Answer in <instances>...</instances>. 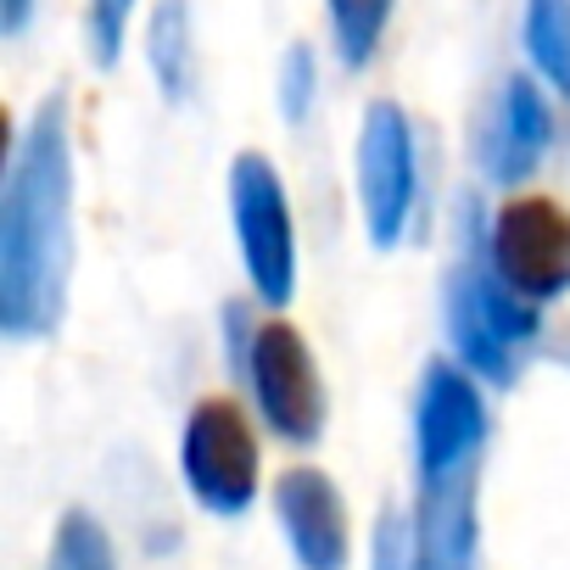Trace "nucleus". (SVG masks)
<instances>
[{
  "label": "nucleus",
  "mask_w": 570,
  "mask_h": 570,
  "mask_svg": "<svg viewBox=\"0 0 570 570\" xmlns=\"http://www.w3.org/2000/svg\"><path fill=\"white\" fill-rule=\"evenodd\" d=\"M331 7V29H336V51L347 68H364L392 23V7L397 0H325Z\"/></svg>",
  "instance_id": "nucleus-12"
},
{
  "label": "nucleus",
  "mask_w": 570,
  "mask_h": 570,
  "mask_svg": "<svg viewBox=\"0 0 570 570\" xmlns=\"http://www.w3.org/2000/svg\"><path fill=\"white\" fill-rule=\"evenodd\" d=\"M252 386H257V403H263L268 425L285 442L303 448V442L320 436V425H325V386H320L314 353H308L297 325L268 320L252 336Z\"/></svg>",
  "instance_id": "nucleus-5"
},
{
  "label": "nucleus",
  "mask_w": 570,
  "mask_h": 570,
  "mask_svg": "<svg viewBox=\"0 0 570 570\" xmlns=\"http://www.w3.org/2000/svg\"><path fill=\"white\" fill-rule=\"evenodd\" d=\"M151 68L163 90L179 101L190 90V29H185V0H163L151 18Z\"/></svg>",
  "instance_id": "nucleus-13"
},
{
  "label": "nucleus",
  "mask_w": 570,
  "mask_h": 570,
  "mask_svg": "<svg viewBox=\"0 0 570 570\" xmlns=\"http://www.w3.org/2000/svg\"><path fill=\"white\" fill-rule=\"evenodd\" d=\"M381 570H403V564H397V525L381 531Z\"/></svg>",
  "instance_id": "nucleus-18"
},
{
  "label": "nucleus",
  "mask_w": 570,
  "mask_h": 570,
  "mask_svg": "<svg viewBox=\"0 0 570 570\" xmlns=\"http://www.w3.org/2000/svg\"><path fill=\"white\" fill-rule=\"evenodd\" d=\"M358 202L370 218V235L392 246L403 235V218L414 207V135L403 107L375 101L358 135Z\"/></svg>",
  "instance_id": "nucleus-8"
},
{
  "label": "nucleus",
  "mask_w": 570,
  "mask_h": 570,
  "mask_svg": "<svg viewBox=\"0 0 570 570\" xmlns=\"http://www.w3.org/2000/svg\"><path fill=\"white\" fill-rule=\"evenodd\" d=\"M35 12V0H0V18H7V35H18Z\"/></svg>",
  "instance_id": "nucleus-17"
},
{
  "label": "nucleus",
  "mask_w": 570,
  "mask_h": 570,
  "mask_svg": "<svg viewBox=\"0 0 570 570\" xmlns=\"http://www.w3.org/2000/svg\"><path fill=\"white\" fill-rule=\"evenodd\" d=\"M129 18H135V0H90V46H96V62L112 68L124 40H129Z\"/></svg>",
  "instance_id": "nucleus-15"
},
{
  "label": "nucleus",
  "mask_w": 570,
  "mask_h": 570,
  "mask_svg": "<svg viewBox=\"0 0 570 570\" xmlns=\"http://www.w3.org/2000/svg\"><path fill=\"white\" fill-rule=\"evenodd\" d=\"M448 331H453L470 370H481L492 381H514V370L525 358V342L537 331V314L520 308L487 274L464 268L453 279V297H448Z\"/></svg>",
  "instance_id": "nucleus-7"
},
{
  "label": "nucleus",
  "mask_w": 570,
  "mask_h": 570,
  "mask_svg": "<svg viewBox=\"0 0 570 570\" xmlns=\"http://www.w3.org/2000/svg\"><path fill=\"white\" fill-rule=\"evenodd\" d=\"M487 442V414L481 397L453 375V370H431L425 381V403H420V470H425V503L442 498H464L470 464Z\"/></svg>",
  "instance_id": "nucleus-6"
},
{
  "label": "nucleus",
  "mask_w": 570,
  "mask_h": 570,
  "mask_svg": "<svg viewBox=\"0 0 570 570\" xmlns=\"http://www.w3.org/2000/svg\"><path fill=\"white\" fill-rule=\"evenodd\" d=\"M185 481L202 509L240 514L257 498V436L235 397H202L185 425Z\"/></svg>",
  "instance_id": "nucleus-2"
},
{
  "label": "nucleus",
  "mask_w": 570,
  "mask_h": 570,
  "mask_svg": "<svg viewBox=\"0 0 570 570\" xmlns=\"http://www.w3.org/2000/svg\"><path fill=\"white\" fill-rule=\"evenodd\" d=\"M51 570H118L112 564V542L101 531V520H90L85 509H73L57 531V548H51Z\"/></svg>",
  "instance_id": "nucleus-14"
},
{
  "label": "nucleus",
  "mask_w": 570,
  "mask_h": 570,
  "mask_svg": "<svg viewBox=\"0 0 570 570\" xmlns=\"http://www.w3.org/2000/svg\"><path fill=\"white\" fill-rule=\"evenodd\" d=\"M68 274V112L51 96L12 163L7 213H0V297L7 325H46L62 303Z\"/></svg>",
  "instance_id": "nucleus-1"
},
{
  "label": "nucleus",
  "mask_w": 570,
  "mask_h": 570,
  "mask_svg": "<svg viewBox=\"0 0 570 570\" xmlns=\"http://www.w3.org/2000/svg\"><path fill=\"white\" fill-rule=\"evenodd\" d=\"M548 135H553V118H548V101L537 96V85L509 79L503 96H498V112H492V135H487L492 179H525L542 163Z\"/></svg>",
  "instance_id": "nucleus-10"
},
{
  "label": "nucleus",
  "mask_w": 570,
  "mask_h": 570,
  "mask_svg": "<svg viewBox=\"0 0 570 570\" xmlns=\"http://www.w3.org/2000/svg\"><path fill=\"white\" fill-rule=\"evenodd\" d=\"M492 257L509 292L548 303L570 292V213L553 196H514L492 224Z\"/></svg>",
  "instance_id": "nucleus-4"
},
{
  "label": "nucleus",
  "mask_w": 570,
  "mask_h": 570,
  "mask_svg": "<svg viewBox=\"0 0 570 570\" xmlns=\"http://www.w3.org/2000/svg\"><path fill=\"white\" fill-rule=\"evenodd\" d=\"M308 90H314V62H308V51L297 46L292 57H285V112H303V101H308Z\"/></svg>",
  "instance_id": "nucleus-16"
},
{
  "label": "nucleus",
  "mask_w": 570,
  "mask_h": 570,
  "mask_svg": "<svg viewBox=\"0 0 570 570\" xmlns=\"http://www.w3.org/2000/svg\"><path fill=\"white\" fill-rule=\"evenodd\" d=\"M525 51L570 96V0H525Z\"/></svg>",
  "instance_id": "nucleus-11"
},
{
  "label": "nucleus",
  "mask_w": 570,
  "mask_h": 570,
  "mask_svg": "<svg viewBox=\"0 0 570 570\" xmlns=\"http://www.w3.org/2000/svg\"><path fill=\"white\" fill-rule=\"evenodd\" d=\"M279 520L292 531V548L308 570H342L347 564V509L320 470H292L279 475Z\"/></svg>",
  "instance_id": "nucleus-9"
},
{
  "label": "nucleus",
  "mask_w": 570,
  "mask_h": 570,
  "mask_svg": "<svg viewBox=\"0 0 570 570\" xmlns=\"http://www.w3.org/2000/svg\"><path fill=\"white\" fill-rule=\"evenodd\" d=\"M229 207H235V235H240V252H246V268H252V285L268 308L292 303V207H285V190H279V174L268 157L257 151H240L235 157V174H229Z\"/></svg>",
  "instance_id": "nucleus-3"
}]
</instances>
